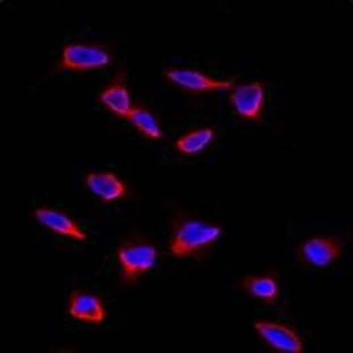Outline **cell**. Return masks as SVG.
<instances>
[{
	"label": "cell",
	"mask_w": 353,
	"mask_h": 353,
	"mask_svg": "<svg viewBox=\"0 0 353 353\" xmlns=\"http://www.w3.org/2000/svg\"><path fill=\"white\" fill-rule=\"evenodd\" d=\"M223 232L220 224L176 211L171 216L168 250L176 259H205Z\"/></svg>",
	"instance_id": "obj_1"
},
{
	"label": "cell",
	"mask_w": 353,
	"mask_h": 353,
	"mask_svg": "<svg viewBox=\"0 0 353 353\" xmlns=\"http://www.w3.org/2000/svg\"><path fill=\"white\" fill-rule=\"evenodd\" d=\"M116 256L121 282L126 285H134L154 268L159 261V250L151 240L132 236L118 245Z\"/></svg>",
	"instance_id": "obj_2"
},
{
	"label": "cell",
	"mask_w": 353,
	"mask_h": 353,
	"mask_svg": "<svg viewBox=\"0 0 353 353\" xmlns=\"http://www.w3.org/2000/svg\"><path fill=\"white\" fill-rule=\"evenodd\" d=\"M112 51L108 44L99 42H70L63 46L54 72L84 73L105 70L112 63Z\"/></svg>",
	"instance_id": "obj_3"
},
{
	"label": "cell",
	"mask_w": 353,
	"mask_h": 353,
	"mask_svg": "<svg viewBox=\"0 0 353 353\" xmlns=\"http://www.w3.org/2000/svg\"><path fill=\"white\" fill-rule=\"evenodd\" d=\"M163 77L168 83L190 94L228 91L236 85V79H215L202 70L190 67H169L164 70Z\"/></svg>",
	"instance_id": "obj_4"
},
{
	"label": "cell",
	"mask_w": 353,
	"mask_h": 353,
	"mask_svg": "<svg viewBox=\"0 0 353 353\" xmlns=\"http://www.w3.org/2000/svg\"><path fill=\"white\" fill-rule=\"evenodd\" d=\"M344 252V241L333 234H315L303 240L298 247V259L303 265L326 268L334 264Z\"/></svg>",
	"instance_id": "obj_5"
},
{
	"label": "cell",
	"mask_w": 353,
	"mask_h": 353,
	"mask_svg": "<svg viewBox=\"0 0 353 353\" xmlns=\"http://www.w3.org/2000/svg\"><path fill=\"white\" fill-rule=\"evenodd\" d=\"M229 102L238 117L261 123L266 103V85L259 81L234 85L229 93Z\"/></svg>",
	"instance_id": "obj_6"
},
{
	"label": "cell",
	"mask_w": 353,
	"mask_h": 353,
	"mask_svg": "<svg viewBox=\"0 0 353 353\" xmlns=\"http://www.w3.org/2000/svg\"><path fill=\"white\" fill-rule=\"evenodd\" d=\"M252 327L272 350L281 353H303V340L299 333L290 325L274 321L259 319L252 324Z\"/></svg>",
	"instance_id": "obj_7"
},
{
	"label": "cell",
	"mask_w": 353,
	"mask_h": 353,
	"mask_svg": "<svg viewBox=\"0 0 353 353\" xmlns=\"http://www.w3.org/2000/svg\"><path fill=\"white\" fill-rule=\"evenodd\" d=\"M33 216L42 227L52 234L79 243L88 240L85 231L66 212L50 206H40L33 211Z\"/></svg>",
	"instance_id": "obj_8"
},
{
	"label": "cell",
	"mask_w": 353,
	"mask_h": 353,
	"mask_svg": "<svg viewBox=\"0 0 353 353\" xmlns=\"http://www.w3.org/2000/svg\"><path fill=\"white\" fill-rule=\"evenodd\" d=\"M67 312L83 324L101 325L107 319V309L97 294L74 290L67 301Z\"/></svg>",
	"instance_id": "obj_9"
},
{
	"label": "cell",
	"mask_w": 353,
	"mask_h": 353,
	"mask_svg": "<svg viewBox=\"0 0 353 353\" xmlns=\"http://www.w3.org/2000/svg\"><path fill=\"white\" fill-rule=\"evenodd\" d=\"M99 102L116 117L126 119L134 104L125 70L116 73L110 82L102 88L99 94Z\"/></svg>",
	"instance_id": "obj_10"
},
{
	"label": "cell",
	"mask_w": 353,
	"mask_h": 353,
	"mask_svg": "<svg viewBox=\"0 0 353 353\" xmlns=\"http://www.w3.org/2000/svg\"><path fill=\"white\" fill-rule=\"evenodd\" d=\"M88 190L104 204L118 202L128 196V186L112 171H92L85 176Z\"/></svg>",
	"instance_id": "obj_11"
},
{
	"label": "cell",
	"mask_w": 353,
	"mask_h": 353,
	"mask_svg": "<svg viewBox=\"0 0 353 353\" xmlns=\"http://www.w3.org/2000/svg\"><path fill=\"white\" fill-rule=\"evenodd\" d=\"M240 287L247 294L266 306H274L280 298V283L274 273L262 275H246Z\"/></svg>",
	"instance_id": "obj_12"
},
{
	"label": "cell",
	"mask_w": 353,
	"mask_h": 353,
	"mask_svg": "<svg viewBox=\"0 0 353 353\" xmlns=\"http://www.w3.org/2000/svg\"><path fill=\"white\" fill-rule=\"evenodd\" d=\"M216 139V130L213 127H199L179 136L174 142L176 152L185 157H194L205 151Z\"/></svg>",
	"instance_id": "obj_13"
},
{
	"label": "cell",
	"mask_w": 353,
	"mask_h": 353,
	"mask_svg": "<svg viewBox=\"0 0 353 353\" xmlns=\"http://www.w3.org/2000/svg\"><path fill=\"white\" fill-rule=\"evenodd\" d=\"M126 120L145 139L151 141H161L163 139V130L158 118L145 105L134 104L127 114Z\"/></svg>",
	"instance_id": "obj_14"
}]
</instances>
